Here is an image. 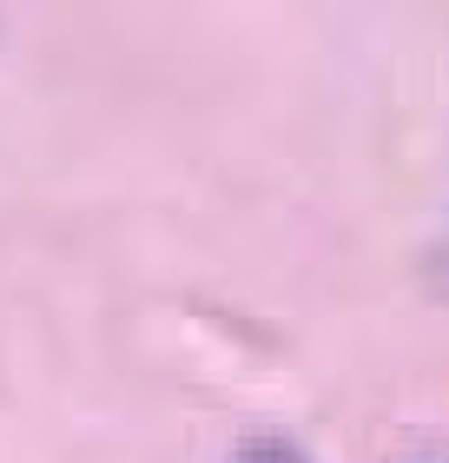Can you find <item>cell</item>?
I'll list each match as a JSON object with an SVG mask.
<instances>
[{
    "mask_svg": "<svg viewBox=\"0 0 449 463\" xmlns=\"http://www.w3.org/2000/svg\"><path fill=\"white\" fill-rule=\"evenodd\" d=\"M231 463H311V450L291 444V437H258V444H245Z\"/></svg>",
    "mask_w": 449,
    "mask_h": 463,
    "instance_id": "obj_1",
    "label": "cell"
}]
</instances>
